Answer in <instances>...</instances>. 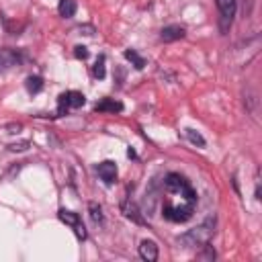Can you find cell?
<instances>
[{"label":"cell","instance_id":"8","mask_svg":"<svg viewBox=\"0 0 262 262\" xmlns=\"http://www.w3.org/2000/svg\"><path fill=\"white\" fill-rule=\"evenodd\" d=\"M184 35H186V29L180 27V25H168V27H164V29L160 31V39H162L164 43L178 41V39H182Z\"/></svg>","mask_w":262,"mask_h":262},{"label":"cell","instance_id":"5","mask_svg":"<svg viewBox=\"0 0 262 262\" xmlns=\"http://www.w3.org/2000/svg\"><path fill=\"white\" fill-rule=\"evenodd\" d=\"M84 102H86V96L82 94V92H78V90H68V92H63L61 96H59V113H68L70 108H80V106H84Z\"/></svg>","mask_w":262,"mask_h":262},{"label":"cell","instance_id":"7","mask_svg":"<svg viewBox=\"0 0 262 262\" xmlns=\"http://www.w3.org/2000/svg\"><path fill=\"white\" fill-rule=\"evenodd\" d=\"M20 59H23V55H20L16 49H8V47L0 49V72H4V70H8V68L18 66V63H20Z\"/></svg>","mask_w":262,"mask_h":262},{"label":"cell","instance_id":"6","mask_svg":"<svg viewBox=\"0 0 262 262\" xmlns=\"http://www.w3.org/2000/svg\"><path fill=\"white\" fill-rule=\"evenodd\" d=\"M96 172H98V176H100V180H102L104 184H113V182L117 180V164L111 162V160L100 162V164L96 166Z\"/></svg>","mask_w":262,"mask_h":262},{"label":"cell","instance_id":"14","mask_svg":"<svg viewBox=\"0 0 262 262\" xmlns=\"http://www.w3.org/2000/svg\"><path fill=\"white\" fill-rule=\"evenodd\" d=\"M41 88H43V80H41L39 76H29V78H27V90H29L31 94L41 92Z\"/></svg>","mask_w":262,"mask_h":262},{"label":"cell","instance_id":"13","mask_svg":"<svg viewBox=\"0 0 262 262\" xmlns=\"http://www.w3.org/2000/svg\"><path fill=\"white\" fill-rule=\"evenodd\" d=\"M123 213H125V217H129V219H133V221H137V223H143V219L139 217V211H137V207H135V203H123Z\"/></svg>","mask_w":262,"mask_h":262},{"label":"cell","instance_id":"4","mask_svg":"<svg viewBox=\"0 0 262 262\" xmlns=\"http://www.w3.org/2000/svg\"><path fill=\"white\" fill-rule=\"evenodd\" d=\"M57 217H59V221H63L66 225H70L72 229H74V233H76V237L78 239H86V227H84V223H82V217L78 215V213H74V211H70V209H59L57 211Z\"/></svg>","mask_w":262,"mask_h":262},{"label":"cell","instance_id":"2","mask_svg":"<svg viewBox=\"0 0 262 262\" xmlns=\"http://www.w3.org/2000/svg\"><path fill=\"white\" fill-rule=\"evenodd\" d=\"M213 231H215V219L209 217V219H205L199 227H194V229L186 231L184 235H180V237H178V244H182L184 248H196V246H203V244H207V242L211 239Z\"/></svg>","mask_w":262,"mask_h":262},{"label":"cell","instance_id":"3","mask_svg":"<svg viewBox=\"0 0 262 262\" xmlns=\"http://www.w3.org/2000/svg\"><path fill=\"white\" fill-rule=\"evenodd\" d=\"M215 4L219 10V29L225 33L231 27L233 16L237 12V0H215Z\"/></svg>","mask_w":262,"mask_h":262},{"label":"cell","instance_id":"16","mask_svg":"<svg viewBox=\"0 0 262 262\" xmlns=\"http://www.w3.org/2000/svg\"><path fill=\"white\" fill-rule=\"evenodd\" d=\"M92 74H94V78H104V55H98V59L92 68Z\"/></svg>","mask_w":262,"mask_h":262},{"label":"cell","instance_id":"19","mask_svg":"<svg viewBox=\"0 0 262 262\" xmlns=\"http://www.w3.org/2000/svg\"><path fill=\"white\" fill-rule=\"evenodd\" d=\"M74 53H76V57H78V59H86V57H88V49H86V47H82V45H78Z\"/></svg>","mask_w":262,"mask_h":262},{"label":"cell","instance_id":"17","mask_svg":"<svg viewBox=\"0 0 262 262\" xmlns=\"http://www.w3.org/2000/svg\"><path fill=\"white\" fill-rule=\"evenodd\" d=\"M88 209H90V215H92L94 223H102V211H100V207L96 203H90Z\"/></svg>","mask_w":262,"mask_h":262},{"label":"cell","instance_id":"12","mask_svg":"<svg viewBox=\"0 0 262 262\" xmlns=\"http://www.w3.org/2000/svg\"><path fill=\"white\" fill-rule=\"evenodd\" d=\"M125 57L135 66V70H143V68H145V59H143L135 49H127V51H125Z\"/></svg>","mask_w":262,"mask_h":262},{"label":"cell","instance_id":"18","mask_svg":"<svg viewBox=\"0 0 262 262\" xmlns=\"http://www.w3.org/2000/svg\"><path fill=\"white\" fill-rule=\"evenodd\" d=\"M203 248H205V252L203 254H199V258H207V260H215V250H213V246H209V242L207 244H203Z\"/></svg>","mask_w":262,"mask_h":262},{"label":"cell","instance_id":"15","mask_svg":"<svg viewBox=\"0 0 262 262\" xmlns=\"http://www.w3.org/2000/svg\"><path fill=\"white\" fill-rule=\"evenodd\" d=\"M186 137H188L190 143H194V145H199V147H205V139H203V135H201L199 131H194V129H186Z\"/></svg>","mask_w":262,"mask_h":262},{"label":"cell","instance_id":"10","mask_svg":"<svg viewBox=\"0 0 262 262\" xmlns=\"http://www.w3.org/2000/svg\"><path fill=\"white\" fill-rule=\"evenodd\" d=\"M98 113H104V111H108V113H121L123 111V104L119 102V100H113V98H104V100H100V102H96V106H94Z\"/></svg>","mask_w":262,"mask_h":262},{"label":"cell","instance_id":"11","mask_svg":"<svg viewBox=\"0 0 262 262\" xmlns=\"http://www.w3.org/2000/svg\"><path fill=\"white\" fill-rule=\"evenodd\" d=\"M57 10H59V14H61L63 18H72V16L76 14V10H78L76 0H59Z\"/></svg>","mask_w":262,"mask_h":262},{"label":"cell","instance_id":"9","mask_svg":"<svg viewBox=\"0 0 262 262\" xmlns=\"http://www.w3.org/2000/svg\"><path fill=\"white\" fill-rule=\"evenodd\" d=\"M139 256L145 262H156L158 260V246L154 239H141L139 244Z\"/></svg>","mask_w":262,"mask_h":262},{"label":"cell","instance_id":"1","mask_svg":"<svg viewBox=\"0 0 262 262\" xmlns=\"http://www.w3.org/2000/svg\"><path fill=\"white\" fill-rule=\"evenodd\" d=\"M166 201L162 203L164 219L172 223H184L192 217L196 209V190L192 184L178 172H170L164 180Z\"/></svg>","mask_w":262,"mask_h":262}]
</instances>
